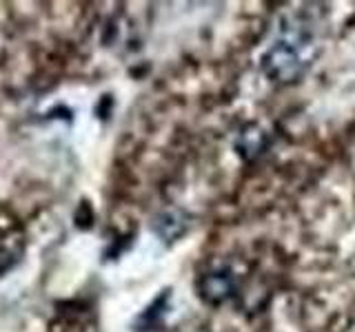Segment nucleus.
Here are the masks:
<instances>
[{
	"label": "nucleus",
	"instance_id": "obj_1",
	"mask_svg": "<svg viewBox=\"0 0 355 332\" xmlns=\"http://www.w3.org/2000/svg\"><path fill=\"white\" fill-rule=\"evenodd\" d=\"M306 62L293 42L280 40L271 44L262 55V71L269 80L277 84H288L302 77Z\"/></svg>",
	"mask_w": 355,
	"mask_h": 332
},
{
	"label": "nucleus",
	"instance_id": "obj_2",
	"mask_svg": "<svg viewBox=\"0 0 355 332\" xmlns=\"http://www.w3.org/2000/svg\"><path fill=\"white\" fill-rule=\"evenodd\" d=\"M236 293V279L229 270H211L198 279V295L211 306L225 304Z\"/></svg>",
	"mask_w": 355,
	"mask_h": 332
},
{
	"label": "nucleus",
	"instance_id": "obj_4",
	"mask_svg": "<svg viewBox=\"0 0 355 332\" xmlns=\"http://www.w3.org/2000/svg\"><path fill=\"white\" fill-rule=\"evenodd\" d=\"M262 147H264V136H262V131L258 127L249 124L240 133L238 149H240L242 155H253V153H258Z\"/></svg>",
	"mask_w": 355,
	"mask_h": 332
},
{
	"label": "nucleus",
	"instance_id": "obj_3",
	"mask_svg": "<svg viewBox=\"0 0 355 332\" xmlns=\"http://www.w3.org/2000/svg\"><path fill=\"white\" fill-rule=\"evenodd\" d=\"M189 228V217L182 210H162V213L153 219V230L162 241H175L178 237H182Z\"/></svg>",
	"mask_w": 355,
	"mask_h": 332
}]
</instances>
